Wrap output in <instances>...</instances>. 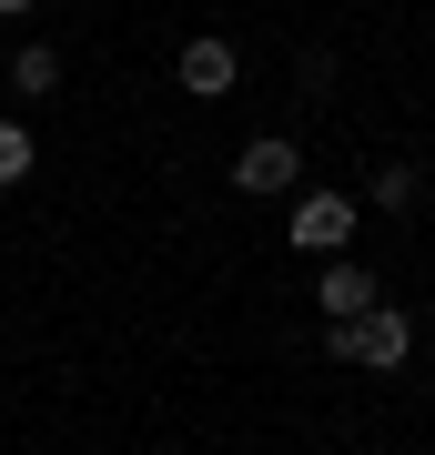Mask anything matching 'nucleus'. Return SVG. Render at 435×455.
<instances>
[{"label": "nucleus", "instance_id": "obj_1", "mask_svg": "<svg viewBox=\"0 0 435 455\" xmlns=\"http://www.w3.org/2000/svg\"><path fill=\"white\" fill-rule=\"evenodd\" d=\"M324 344H334L344 364H365V374H395L405 355H415V324H405V314H355V324H324Z\"/></svg>", "mask_w": 435, "mask_h": 455}, {"label": "nucleus", "instance_id": "obj_2", "mask_svg": "<svg viewBox=\"0 0 435 455\" xmlns=\"http://www.w3.org/2000/svg\"><path fill=\"white\" fill-rule=\"evenodd\" d=\"M284 243L334 263L344 243H355V203H344V193H304V203H294V223H284Z\"/></svg>", "mask_w": 435, "mask_h": 455}, {"label": "nucleus", "instance_id": "obj_3", "mask_svg": "<svg viewBox=\"0 0 435 455\" xmlns=\"http://www.w3.org/2000/svg\"><path fill=\"white\" fill-rule=\"evenodd\" d=\"M304 182V152L284 142V132H254V142L233 152V193H294Z\"/></svg>", "mask_w": 435, "mask_h": 455}, {"label": "nucleus", "instance_id": "obj_4", "mask_svg": "<svg viewBox=\"0 0 435 455\" xmlns=\"http://www.w3.org/2000/svg\"><path fill=\"white\" fill-rule=\"evenodd\" d=\"M233 82H243V61H233V41H223V31L182 41V92H193V101H223Z\"/></svg>", "mask_w": 435, "mask_h": 455}, {"label": "nucleus", "instance_id": "obj_5", "mask_svg": "<svg viewBox=\"0 0 435 455\" xmlns=\"http://www.w3.org/2000/svg\"><path fill=\"white\" fill-rule=\"evenodd\" d=\"M314 304L324 314H334V324H355V314H375V274H365V263H324V283H314Z\"/></svg>", "mask_w": 435, "mask_h": 455}, {"label": "nucleus", "instance_id": "obj_6", "mask_svg": "<svg viewBox=\"0 0 435 455\" xmlns=\"http://www.w3.org/2000/svg\"><path fill=\"white\" fill-rule=\"evenodd\" d=\"M51 82H61V51H51V41H20V51H11V92H20V101H41Z\"/></svg>", "mask_w": 435, "mask_h": 455}, {"label": "nucleus", "instance_id": "obj_7", "mask_svg": "<svg viewBox=\"0 0 435 455\" xmlns=\"http://www.w3.org/2000/svg\"><path fill=\"white\" fill-rule=\"evenodd\" d=\"M0 182H31V122H0Z\"/></svg>", "mask_w": 435, "mask_h": 455}, {"label": "nucleus", "instance_id": "obj_8", "mask_svg": "<svg viewBox=\"0 0 435 455\" xmlns=\"http://www.w3.org/2000/svg\"><path fill=\"white\" fill-rule=\"evenodd\" d=\"M375 203H385V212L415 203V163H385V172H375Z\"/></svg>", "mask_w": 435, "mask_h": 455}, {"label": "nucleus", "instance_id": "obj_9", "mask_svg": "<svg viewBox=\"0 0 435 455\" xmlns=\"http://www.w3.org/2000/svg\"><path fill=\"white\" fill-rule=\"evenodd\" d=\"M0 11H11V20H20V11H31V0H0Z\"/></svg>", "mask_w": 435, "mask_h": 455}]
</instances>
